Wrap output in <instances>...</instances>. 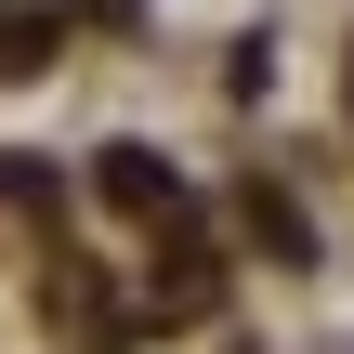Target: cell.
Wrapping results in <instances>:
<instances>
[{
  "label": "cell",
  "mask_w": 354,
  "mask_h": 354,
  "mask_svg": "<svg viewBox=\"0 0 354 354\" xmlns=\"http://www.w3.org/2000/svg\"><path fill=\"white\" fill-rule=\"evenodd\" d=\"M92 184H105V210H131V223H171V158H145V145H105V158H92Z\"/></svg>",
  "instance_id": "1"
},
{
  "label": "cell",
  "mask_w": 354,
  "mask_h": 354,
  "mask_svg": "<svg viewBox=\"0 0 354 354\" xmlns=\"http://www.w3.org/2000/svg\"><path fill=\"white\" fill-rule=\"evenodd\" d=\"M236 223H250V236H263L276 263H302V250H315V223H302V210H289L276 184H250V197H236Z\"/></svg>",
  "instance_id": "2"
},
{
  "label": "cell",
  "mask_w": 354,
  "mask_h": 354,
  "mask_svg": "<svg viewBox=\"0 0 354 354\" xmlns=\"http://www.w3.org/2000/svg\"><path fill=\"white\" fill-rule=\"evenodd\" d=\"M39 53H53V26H0V79H26Z\"/></svg>",
  "instance_id": "3"
}]
</instances>
